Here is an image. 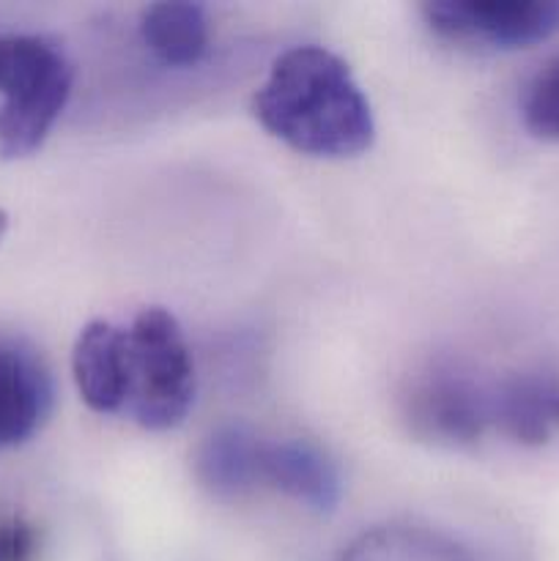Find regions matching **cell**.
<instances>
[{
	"label": "cell",
	"instance_id": "7c38bea8",
	"mask_svg": "<svg viewBox=\"0 0 559 561\" xmlns=\"http://www.w3.org/2000/svg\"><path fill=\"white\" fill-rule=\"evenodd\" d=\"M146 47L168 66L201 64L208 49V16L197 3H153L140 14Z\"/></svg>",
	"mask_w": 559,
	"mask_h": 561
},
{
	"label": "cell",
	"instance_id": "ba28073f",
	"mask_svg": "<svg viewBox=\"0 0 559 561\" xmlns=\"http://www.w3.org/2000/svg\"><path fill=\"white\" fill-rule=\"evenodd\" d=\"M258 480L318 513H332L343 493L338 466L327 453L305 438L261 444Z\"/></svg>",
	"mask_w": 559,
	"mask_h": 561
},
{
	"label": "cell",
	"instance_id": "52a82bcc",
	"mask_svg": "<svg viewBox=\"0 0 559 561\" xmlns=\"http://www.w3.org/2000/svg\"><path fill=\"white\" fill-rule=\"evenodd\" d=\"M491 427L521 447H543L559 431V376L521 370L491 381Z\"/></svg>",
	"mask_w": 559,
	"mask_h": 561
},
{
	"label": "cell",
	"instance_id": "5b68a950",
	"mask_svg": "<svg viewBox=\"0 0 559 561\" xmlns=\"http://www.w3.org/2000/svg\"><path fill=\"white\" fill-rule=\"evenodd\" d=\"M422 14L442 38L497 49L535 47L559 31V0H436Z\"/></svg>",
	"mask_w": 559,
	"mask_h": 561
},
{
	"label": "cell",
	"instance_id": "277c9868",
	"mask_svg": "<svg viewBox=\"0 0 559 561\" xmlns=\"http://www.w3.org/2000/svg\"><path fill=\"white\" fill-rule=\"evenodd\" d=\"M406 427L433 447H469L491 431V381L460 362L433 359L406 383L400 394Z\"/></svg>",
	"mask_w": 559,
	"mask_h": 561
},
{
	"label": "cell",
	"instance_id": "8992f818",
	"mask_svg": "<svg viewBox=\"0 0 559 561\" xmlns=\"http://www.w3.org/2000/svg\"><path fill=\"white\" fill-rule=\"evenodd\" d=\"M55 383L31 340L0 332V453L31 442L53 414Z\"/></svg>",
	"mask_w": 559,
	"mask_h": 561
},
{
	"label": "cell",
	"instance_id": "8fae6325",
	"mask_svg": "<svg viewBox=\"0 0 559 561\" xmlns=\"http://www.w3.org/2000/svg\"><path fill=\"white\" fill-rule=\"evenodd\" d=\"M338 561H480L464 542L427 526L387 524L356 537Z\"/></svg>",
	"mask_w": 559,
	"mask_h": 561
},
{
	"label": "cell",
	"instance_id": "7a4b0ae2",
	"mask_svg": "<svg viewBox=\"0 0 559 561\" xmlns=\"http://www.w3.org/2000/svg\"><path fill=\"white\" fill-rule=\"evenodd\" d=\"M75 85V66L55 38L0 33V159L44 146Z\"/></svg>",
	"mask_w": 559,
	"mask_h": 561
},
{
	"label": "cell",
	"instance_id": "4fadbf2b",
	"mask_svg": "<svg viewBox=\"0 0 559 561\" xmlns=\"http://www.w3.org/2000/svg\"><path fill=\"white\" fill-rule=\"evenodd\" d=\"M521 118L537 140H559V55L529 80L521 99Z\"/></svg>",
	"mask_w": 559,
	"mask_h": 561
},
{
	"label": "cell",
	"instance_id": "6da1fadb",
	"mask_svg": "<svg viewBox=\"0 0 559 561\" xmlns=\"http://www.w3.org/2000/svg\"><path fill=\"white\" fill-rule=\"evenodd\" d=\"M252 113L269 135L307 157H360L376 137L370 102L349 64L316 44L274 58L252 99Z\"/></svg>",
	"mask_w": 559,
	"mask_h": 561
},
{
	"label": "cell",
	"instance_id": "30bf717a",
	"mask_svg": "<svg viewBox=\"0 0 559 561\" xmlns=\"http://www.w3.org/2000/svg\"><path fill=\"white\" fill-rule=\"evenodd\" d=\"M263 438L244 425H223L195 449V480L214 496H236L258 485Z\"/></svg>",
	"mask_w": 559,
	"mask_h": 561
},
{
	"label": "cell",
	"instance_id": "9c48e42d",
	"mask_svg": "<svg viewBox=\"0 0 559 561\" xmlns=\"http://www.w3.org/2000/svg\"><path fill=\"white\" fill-rule=\"evenodd\" d=\"M71 373L80 398L96 414H124L126 334L110 321H91L77 334Z\"/></svg>",
	"mask_w": 559,
	"mask_h": 561
},
{
	"label": "cell",
	"instance_id": "5bb4252c",
	"mask_svg": "<svg viewBox=\"0 0 559 561\" xmlns=\"http://www.w3.org/2000/svg\"><path fill=\"white\" fill-rule=\"evenodd\" d=\"M42 535L22 515H0V561H36Z\"/></svg>",
	"mask_w": 559,
	"mask_h": 561
},
{
	"label": "cell",
	"instance_id": "3957f363",
	"mask_svg": "<svg viewBox=\"0 0 559 561\" xmlns=\"http://www.w3.org/2000/svg\"><path fill=\"white\" fill-rule=\"evenodd\" d=\"M124 334V414L146 431H173L195 403V362L179 321L164 307H142Z\"/></svg>",
	"mask_w": 559,
	"mask_h": 561
},
{
	"label": "cell",
	"instance_id": "9a60e30c",
	"mask_svg": "<svg viewBox=\"0 0 559 561\" xmlns=\"http://www.w3.org/2000/svg\"><path fill=\"white\" fill-rule=\"evenodd\" d=\"M5 228H9V217H5V211H3V208H0V239H3Z\"/></svg>",
	"mask_w": 559,
	"mask_h": 561
}]
</instances>
